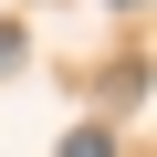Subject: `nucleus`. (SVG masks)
<instances>
[{
	"label": "nucleus",
	"mask_w": 157,
	"mask_h": 157,
	"mask_svg": "<svg viewBox=\"0 0 157 157\" xmlns=\"http://www.w3.org/2000/svg\"><path fill=\"white\" fill-rule=\"evenodd\" d=\"M0 63H21V32H11V21H0Z\"/></svg>",
	"instance_id": "f03ea898"
},
{
	"label": "nucleus",
	"mask_w": 157,
	"mask_h": 157,
	"mask_svg": "<svg viewBox=\"0 0 157 157\" xmlns=\"http://www.w3.org/2000/svg\"><path fill=\"white\" fill-rule=\"evenodd\" d=\"M115 11H136V0H115Z\"/></svg>",
	"instance_id": "7ed1b4c3"
},
{
	"label": "nucleus",
	"mask_w": 157,
	"mask_h": 157,
	"mask_svg": "<svg viewBox=\"0 0 157 157\" xmlns=\"http://www.w3.org/2000/svg\"><path fill=\"white\" fill-rule=\"evenodd\" d=\"M63 157H115V147H105V126H73V136H63Z\"/></svg>",
	"instance_id": "f257e3e1"
}]
</instances>
